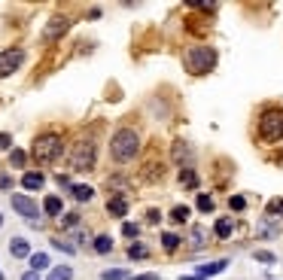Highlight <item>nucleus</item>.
<instances>
[{
    "instance_id": "14",
    "label": "nucleus",
    "mask_w": 283,
    "mask_h": 280,
    "mask_svg": "<svg viewBox=\"0 0 283 280\" xmlns=\"http://www.w3.org/2000/svg\"><path fill=\"white\" fill-rule=\"evenodd\" d=\"M43 210H46L49 216H58V213L64 210V204H61V198H58V195H49V198H46V201H43Z\"/></svg>"
},
{
    "instance_id": "23",
    "label": "nucleus",
    "mask_w": 283,
    "mask_h": 280,
    "mask_svg": "<svg viewBox=\"0 0 283 280\" xmlns=\"http://www.w3.org/2000/svg\"><path fill=\"white\" fill-rule=\"evenodd\" d=\"M231 228H234V222H231V219H219V222H216V237H228V234H231Z\"/></svg>"
},
{
    "instance_id": "22",
    "label": "nucleus",
    "mask_w": 283,
    "mask_h": 280,
    "mask_svg": "<svg viewBox=\"0 0 283 280\" xmlns=\"http://www.w3.org/2000/svg\"><path fill=\"white\" fill-rule=\"evenodd\" d=\"M161 244H165V250H168V253H174V250L180 247V237L168 231V234H161Z\"/></svg>"
},
{
    "instance_id": "21",
    "label": "nucleus",
    "mask_w": 283,
    "mask_h": 280,
    "mask_svg": "<svg viewBox=\"0 0 283 280\" xmlns=\"http://www.w3.org/2000/svg\"><path fill=\"white\" fill-rule=\"evenodd\" d=\"M265 210H268V216H274V219H277V216H283V198H271Z\"/></svg>"
},
{
    "instance_id": "19",
    "label": "nucleus",
    "mask_w": 283,
    "mask_h": 280,
    "mask_svg": "<svg viewBox=\"0 0 283 280\" xmlns=\"http://www.w3.org/2000/svg\"><path fill=\"white\" fill-rule=\"evenodd\" d=\"M70 277H73V271L67 265H58V268L49 271V280H70Z\"/></svg>"
},
{
    "instance_id": "36",
    "label": "nucleus",
    "mask_w": 283,
    "mask_h": 280,
    "mask_svg": "<svg viewBox=\"0 0 283 280\" xmlns=\"http://www.w3.org/2000/svg\"><path fill=\"white\" fill-rule=\"evenodd\" d=\"M146 219H149V222H158V219H161V213H158V210H149V213H146Z\"/></svg>"
},
{
    "instance_id": "7",
    "label": "nucleus",
    "mask_w": 283,
    "mask_h": 280,
    "mask_svg": "<svg viewBox=\"0 0 283 280\" xmlns=\"http://www.w3.org/2000/svg\"><path fill=\"white\" fill-rule=\"evenodd\" d=\"M13 207L28 219V222H34L37 225V216H40V207H37V201H31L28 195H13Z\"/></svg>"
},
{
    "instance_id": "30",
    "label": "nucleus",
    "mask_w": 283,
    "mask_h": 280,
    "mask_svg": "<svg viewBox=\"0 0 283 280\" xmlns=\"http://www.w3.org/2000/svg\"><path fill=\"white\" fill-rule=\"evenodd\" d=\"M228 207H231V210H244V207H247V201H244L240 195H231V198H228Z\"/></svg>"
},
{
    "instance_id": "10",
    "label": "nucleus",
    "mask_w": 283,
    "mask_h": 280,
    "mask_svg": "<svg viewBox=\"0 0 283 280\" xmlns=\"http://www.w3.org/2000/svg\"><path fill=\"white\" fill-rule=\"evenodd\" d=\"M22 186L31 189V192H37V189H43V186H46V177H43V174H37V171H31V174L22 177Z\"/></svg>"
},
{
    "instance_id": "8",
    "label": "nucleus",
    "mask_w": 283,
    "mask_h": 280,
    "mask_svg": "<svg viewBox=\"0 0 283 280\" xmlns=\"http://www.w3.org/2000/svg\"><path fill=\"white\" fill-rule=\"evenodd\" d=\"M107 210H110V216L122 219V216L128 213V198H125V195H113L110 201H107Z\"/></svg>"
},
{
    "instance_id": "29",
    "label": "nucleus",
    "mask_w": 283,
    "mask_h": 280,
    "mask_svg": "<svg viewBox=\"0 0 283 280\" xmlns=\"http://www.w3.org/2000/svg\"><path fill=\"white\" fill-rule=\"evenodd\" d=\"M52 247H55V250H61V253H67V256H73V253H76V247H73V244H67V241H52Z\"/></svg>"
},
{
    "instance_id": "20",
    "label": "nucleus",
    "mask_w": 283,
    "mask_h": 280,
    "mask_svg": "<svg viewBox=\"0 0 283 280\" xmlns=\"http://www.w3.org/2000/svg\"><path fill=\"white\" fill-rule=\"evenodd\" d=\"M125 277H128L125 268H107V271L101 274V280H125Z\"/></svg>"
},
{
    "instance_id": "26",
    "label": "nucleus",
    "mask_w": 283,
    "mask_h": 280,
    "mask_svg": "<svg viewBox=\"0 0 283 280\" xmlns=\"http://www.w3.org/2000/svg\"><path fill=\"white\" fill-rule=\"evenodd\" d=\"M189 213H192V210L180 204V207H174V210H171V219H174V222H186V219H189Z\"/></svg>"
},
{
    "instance_id": "11",
    "label": "nucleus",
    "mask_w": 283,
    "mask_h": 280,
    "mask_svg": "<svg viewBox=\"0 0 283 280\" xmlns=\"http://www.w3.org/2000/svg\"><path fill=\"white\" fill-rule=\"evenodd\" d=\"M189 158H192V146H186V140H177L174 143V162L177 165H186Z\"/></svg>"
},
{
    "instance_id": "16",
    "label": "nucleus",
    "mask_w": 283,
    "mask_h": 280,
    "mask_svg": "<svg viewBox=\"0 0 283 280\" xmlns=\"http://www.w3.org/2000/svg\"><path fill=\"white\" fill-rule=\"evenodd\" d=\"M110 250H113V237H110V234H98V237H95V253L107 256Z\"/></svg>"
},
{
    "instance_id": "1",
    "label": "nucleus",
    "mask_w": 283,
    "mask_h": 280,
    "mask_svg": "<svg viewBox=\"0 0 283 280\" xmlns=\"http://www.w3.org/2000/svg\"><path fill=\"white\" fill-rule=\"evenodd\" d=\"M137 152H140V134H137L134 128H119V131L113 134V140H110V155L116 158L119 165L131 162Z\"/></svg>"
},
{
    "instance_id": "27",
    "label": "nucleus",
    "mask_w": 283,
    "mask_h": 280,
    "mask_svg": "<svg viewBox=\"0 0 283 280\" xmlns=\"http://www.w3.org/2000/svg\"><path fill=\"white\" fill-rule=\"evenodd\" d=\"M198 210H204V213H210V210H213V198H210V195H204V192H201V195H198Z\"/></svg>"
},
{
    "instance_id": "33",
    "label": "nucleus",
    "mask_w": 283,
    "mask_h": 280,
    "mask_svg": "<svg viewBox=\"0 0 283 280\" xmlns=\"http://www.w3.org/2000/svg\"><path fill=\"white\" fill-rule=\"evenodd\" d=\"M256 262H265V265H271V262H274V253H268V250H256Z\"/></svg>"
},
{
    "instance_id": "5",
    "label": "nucleus",
    "mask_w": 283,
    "mask_h": 280,
    "mask_svg": "<svg viewBox=\"0 0 283 280\" xmlns=\"http://www.w3.org/2000/svg\"><path fill=\"white\" fill-rule=\"evenodd\" d=\"M259 137L265 143H274V140L283 137V110H268L259 119Z\"/></svg>"
},
{
    "instance_id": "15",
    "label": "nucleus",
    "mask_w": 283,
    "mask_h": 280,
    "mask_svg": "<svg viewBox=\"0 0 283 280\" xmlns=\"http://www.w3.org/2000/svg\"><path fill=\"white\" fill-rule=\"evenodd\" d=\"M70 195L76 198V201H92V198H95V189H92V186H70Z\"/></svg>"
},
{
    "instance_id": "6",
    "label": "nucleus",
    "mask_w": 283,
    "mask_h": 280,
    "mask_svg": "<svg viewBox=\"0 0 283 280\" xmlns=\"http://www.w3.org/2000/svg\"><path fill=\"white\" fill-rule=\"evenodd\" d=\"M22 64H25V49L13 46V49H7V52H0V79L10 76V73H16Z\"/></svg>"
},
{
    "instance_id": "28",
    "label": "nucleus",
    "mask_w": 283,
    "mask_h": 280,
    "mask_svg": "<svg viewBox=\"0 0 283 280\" xmlns=\"http://www.w3.org/2000/svg\"><path fill=\"white\" fill-rule=\"evenodd\" d=\"M61 225H64V228L79 225V213H64V216H61Z\"/></svg>"
},
{
    "instance_id": "24",
    "label": "nucleus",
    "mask_w": 283,
    "mask_h": 280,
    "mask_svg": "<svg viewBox=\"0 0 283 280\" xmlns=\"http://www.w3.org/2000/svg\"><path fill=\"white\" fill-rule=\"evenodd\" d=\"M128 256H131V259H146L149 250H146V244H131V247H128Z\"/></svg>"
},
{
    "instance_id": "34",
    "label": "nucleus",
    "mask_w": 283,
    "mask_h": 280,
    "mask_svg": "<svg viewBox=\"0 0 283 280\" xmlns=\"http://www.w3.org/2000/svg\"><path fill=\"white\" fill-rule=\"evenodd\" d=\"M13 146V137L10 134H0V149H10Z\"/></svg>"
},
{
    "instance_id": "3",
    "label": "nucleus",
    "mask_w": 283,
    "mask_h": 280,
    "mask_svg": "<svg viewBox=\"0 0 283 280\" xmlns=\"http://www.w3.org/2000/svg\"><path fill=\"white\" fill-rule=\"evenodd\" d=\"M34 158L40 165H52V162H58V155L64 152V140L58 137V134H40L37 140H34Z\"/></svg>"
},
{
    "instance_id": "32",
    "label": "nucleus",
    "mask_w": 283,
    "mask_h": 280,
    "mask_svg": "<svg viewBox=\"0 0 283 280\" xmlns=\"http://www.w3.org/2000/svg\"><path fill=\"white\" fill-rule=\"evenodd\" d=\"M180 180L189 183V186H195V171H192V168H183V171H180Z\"/></svg>"
},
{
    "instance_id": "12",
    "label": "nucleus",
    "mask_w": 283,
    "mask_h": 280,
    "mask_svg": "<svg viewBox=\"0 0 283 280\" xmlns=\"http://www.w3.org/2000/svg\"><path fill=\"white\" fill-rule=\"evenodd\" d=\"M10 253H13L16 259H25V256H31V244L25 241V237H13V244H10Z\"/></svg>"
},
{
    "instance_id": "13",
    "label": "nucleus",
    "mask_w": 283,
    "mask_h": 280,
    "mask_svg": "<svg viewBox=\"0 0 283 280\" xmlns=\"http://www.w3.org/2000/svg\"><path fill=\"white\" fill-rule=\"evenodd\" d=\"M225 259H219V262H210V265H201L198 268V280H204V277H210V274H219V271H225Z\"/></svg>"
},
{
    "instance_id": "9",
    "label": "nucleus",
    "mask_w": 283,
    "mask_h": 280,
    "mask_svg": "<svg viewBox=\"0 0 283 280\" xmlns=\"http://www.w3.org/2000/svg\"><path fill=\"white\" fill-rule=\"evenodd\" d=\"M67 28H70V22H67L64 16H55V19H52V22L46 25V34H43V37H46V40H52V37H58V34H64Z\"/></svg>"
},
{
    "instance_id": "31",
    "label": "nucleus",
    "mask_w": 283,
    "mask_h": 280,
    "mask_svg": "<svg viewBox=\"0 0 283 280\" xmlns=\"http://www.w3.org/2000/svg\"><path fill=\"white\" fill-rule=\"evenodd\" d=\"M122 234H125V237H137V234H140V225H134V222H125V225H122Z\"/></svg>"
},
{
    "instance_id": "35",
    "label": "nucleus",
    "mask_w": 283,
    "mask_h": 280,
    "mask_svg": "<svg viewBox=\"0 0 283 280\" xmlns=\"http://www.w3.org/2000/svg\"><path fill=\"white\" fill-rule=\"evenodd\" d=\"M0 189H13V177H0Z\"/></svg>"
},
{
    "instance_id": "4",
    "label": "nucleus",
    "mask_w": 283,
    "mask_h": 280,
    "mask_svg": "<svg viewBox=\"0 0 283 280\" xmlns=\"http://www.w3.org/2000/svg\"><path fill=\"white\" fill-rule=\"evenodd\" d=\"M95 162H98V146L92 140H79L70 155V168L79 174H89V171H95Z\"/></svg>"
},
{
    "instance_id": "2",
    "label": "nucleus",
    "mask_w": 283,
    "mask_h": 280,
    "mask_svg": "<svg viewBox=\"0 0 283 280\" xmlns=\"http://www.w3.org/2000/svg\"><path fill=\"white\" fill-rule=\"evenodd\" d=\"M183 61H186V70L195 73V76L210 73V70L216 67V49H213V46H192Z\"/></svg>"
},
{
    "instance_id": "25",
    "label": "nucleus",
    "mask_w": 283,
    "mask_h": 280,
    "mask_svg": "<svg viewBox=\"0 0 283 280\" xmlns=\"http://www.w3.org/2000/svg\"><path fill=\"white\" fill-rule=\"evenodd\" d=\"M204 241H207V228H201V225H195V228H192V244H195V247H201V244H204Z\"/></svg>"
},
{
    "instance_id": "38",
    "label": "nucleus",
    "mask_w": 283,
    "mask_h": 280,
    "mask_svg": "<svg viewBox=\"0 0 283 280\" xmlns=\"http://www.w3.org/2000/svg\"><path fill=\"white\" fill-rule=\"evenodd\" d=\"M22 280H40V274H34V271H28V274H25Z\"/></svg>"
},
{
    "instance_id": "39",
    "label": "nucleus",
    "mask_w": 283,
    "mask_h": 280,
    "mask_svg": "<svg viewBox=\"0 0 283 280\" xmlns=\"http://www.w3.org/2000/svg\"><path fill=\"white\" fill-rule=\"evenodd\" d=\"M0 225H4V213H0Z\"/></svg>"
},
{
    "instance_id": "40",
    "label": "nucleus",
    "mask_w": 283,
    "mask_h": 280,
    "mask_svg": "<svg viewBox=\"0 0 283 280\" xmlns=\"http://www.w3.org/2000/svg\"><path fill=\"white\" fill-rule=\"evenodd\" d=\"M0 280H4V274H0Z\"/></svg>"
},
{
    "instance_id": "18",
    "label": "nucleus",
    "mask_w": 283,
    "mask_h": 280,
    "mask_svg": "<svg viewBox=\"0 0 283 280\" xmlns=\"http://www.w3.org/2000/svg\"><path fill=\"white\" fill-rule=\"evenodd\" d=\"M25 162H28V152L25 149H10V165L13 168H25Z\"/></svg>"
},
{
    "instance_id": "37",
    "label": "nucleus",
    "mask_w": 283,
    "mask_h": 280,
    "mask_svg": "<svg viewBox=\"0 0 283 280\" xmlns=\"http://www.w3.org/2000/svg\"><path fill=\"white\" fill-rule=\"evenodd\" d=\"M134 280H158V274H140V277H134Z\"/></svg>"
},
{
    "instance_id": "17",
    "label": "nucleus",
    "mask_w": 283,
    "mask_h": 280,
    "mask_svg": "<svg viewBox=\"0 0 283 280\" xmlns=\"http://www.w3.org/2000/svg\"><path fill=\"white\" fill-rule=\"evenodd\" d=\"M46 268H49V256H46V253H34V256H31V271H34V274L46 271Z\"/></svg>"
}]
</instances>
